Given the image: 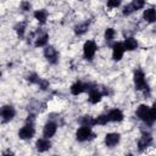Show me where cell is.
Segmentation results:
<instances>
[{
	"mask_svg": "<svg viewBox=\"0 0 156 156\" xmlns=\"http://www.w3.org/2000/svg\"><path fill=\"white\" fill-rule=\"evenodd\" d=\"M133 80H134V85H135L136 90H144L145 94H146V91L149 93V87H147V83L145 79V74L141 69H136L134 72Z\"/></svg>",
	"mask_w": 156,
	"mask_h": 156,
	"instance_id": "1",
	"label": "cell"
},
{
	"mask_svg": "<svg viewBox=\"0 0 156 156\" xmlns=\"http://www.w3.org/2000/svg\"><path fill=\"white\" fill-rule=\"evenodd\" d=\"M96 44L94 40H87L83 45V55H84V58L88 60V61H91L95 56V52H96Z\"/></svg>",
	"mask_w": 156,
	"mask_h": 156,
	"instance_id": "2",
	"label": "cell"
},
{
	"mask_svg": "<svg viewBox=\"0 0 156 156\" xmlns=\"http://www.w3.org/2000/svg\"><path fill=\"white\" fill-rule=\"evenodd\" d=\"M91 138H94V134L91 132V127L82 126L76 132V139L78 141H87V140H90Z\"/></svg>",
	"mask_w": 156,
	"mask_h": 156,
	"instance_id": "3",
	"label": "cell"
},
{
	"mask_svg": "<svg viewBox=\"0 0 156 156\" xmlns=\"http://www.w3.org/2000/svg\"><path fill=\"white\" fill-rule=\"evenodd\" d=\"M34 133H35L34 124L26 123V124L18 130V136H20V139H22V140H28V139H32V138L34 136Z\"/></svg>",
	"mask_w": 156,
	"mask_h": 156,
	"instance_id": "4",
	"label": "cell"
},
{
	"mask_svg": "<svg viewBox=\"0 0 156 156\" xmlns=\"http://www.w3.org/2000/svg\"><path fill=\"white\" fill-rule=\"evenodd\" d=\"M44 56H45V58H46L51 65H56V63L58 62V52H57V50H56L54 46H51V45L45 46V49H44Z\"/></svg>",
	"mask_w": 156,
	"mask_h": 156,
	"instance_id": "5",
	"label": "cell"
},
{
	"mask_svg": "<svg viewBox=\"0 0 156 156\" xmlns=\"http://www.w3.org/2000/svg\"><path fill=\"white\" fill-rule=\"evenodd\" d=\"M15 115H16V111L11 105H5V106L1 107V121H2V123H7L11 119H13Z\"/></svg>",
	"mask_w": 156,
	"mask_h": 156,
	"instance_id": "6",
	"label": "cell"
},
{
	"mask_svg": "<svg viewBox=\"0 0 156 156\" xmlns=\"http://www.w3.org/2000/svg\"><path fill=\"white\" fill-rule=\"evenodd\" d=\"M124 46H123V43H115L112 45V58L115 61H121L123 55H124Z\"/></svg>",
	"mask_w": 156,
	"mask_h": 156,
	"instance_id": "7",
	"label": "cell"
},
{
	"mask_svg": "<svg viewBox=\"0 0 156 156\" xmlns=\"http://www.w3.org/2000/svg\"><path fill=\"white\" fill-rule=\"evenodd\" d=\"M56 130H57V124L55 122L50 121V122H48L44 126V128H43V135H44V138L50 139V138H52L55 135Z\"/></svg>",
	"mask_w": 156,
	"mask_h": 156,
	"instance_id": "8",
	"label": "cell"
},
{
	"mask_svg": "<svg viewBox=\"0 0 156 156\" xmlns=\"http://www.w3.org/2000/svg\"><path fill=\"white\" fill-rule=\"evenodd\" d=\"M121 140V135L118 133H107L105 135V145L107 147H115Z\"/></svg>",
	"mask_w": 156,
	"mask_h": 156,
	"instance_id": "9",
	"label": "cell"
},
{
	"mask_svg": "<svg viewBox=\"0 0 156 156\" xmlns=\"http://www.w3.org/2000/svg\"><path fill=\"white\" fill-rule=\"evenodd\" d=\"M87 88H88V85H87V83H82V82H76V83H73L72 85H71V94L72 95H80L82 93H84V91H87Z\"/></svg>",
	"mask_w": 156,
	"mask_h": 156,
	"instance_id": "10",
	"label": "cell"
},
{
	"mask_svg": "<svg viewBox=\"0 0 156 156\" xmlns=\"http://www.w3.org/2000/svg\"><path fill=\"white\" fill-rule=\"evenodd\" d=\"M102 96H104V93H101L100 90H98V88L95 87V88H93V89L89 90V98L88 99H89V102L90 104H98V102L101 101Z\"/></svg>",
	"mask_w": 156,
	"mask_h": 156,
	"instance_id": "11",
	"label": "cell"
},
{
	"mask_svg": "<svg viewBox=\"0 0 156 156\" xmlns=\"http://www.w3.org/2000/svg\"><path fill=\"white\" fill-rule=\"evenodd\" d=\"M151 143H152V136H151L149 133H143L141 138H140L139 141H138V147H139V150L141 151V150L149 147V146L151 145Z\"/></svg>",
	"mask_w": 156,
	"mask_h": 156,
	"instance_id": "12",
	"label": "cell"
},
{
	"mask_svg": "<svg viewBox=\"0 0 156 156\" xmlns=\"http://www.w3.org/2000/svg\"><path fill=\"white\" fill-rule=\"evenodd\" d=\"M51 147V143L48 138H40L37 140L35 143V149L39 151V152H45L48 151L49 149Z\"/></svg>",
	"mask_w": 156,
	"mask_h": 156,
	"instance_id": "13",
	"label": "cell"
},
{
	"mask_svg": "<svg viewBox=\"0 0 156 156\" xmlns=\"http://www.w3.org/2000/svg\"><path fill=\"white\" fill-rule=\"evenodd\" d=\"M107 117H108V121L110 122H122L123 118H124V115H123V112L121 110L113 108V110L108 111Z\"/></svg>",
	"mask_w": 156,
	"mask_h": 156,
	"instance_id": "14",
	"label": "cell"
},
{
	"mask_svg": "<svg viewBox=\"0 0 156 156\" xmlns=\"http://www.w3.org/2000/svg\"><path fill=\"white\" fill-rule=\"evenodd\" d=\"M149 111H150V107L147 105H139V107L136 108V112L135 113H136L138 118L144 122L146 119L147 115H149Z\"/></svg>",
	"mask_w": 156,
	"mask_h": 156,
	"instance_id": "15",
	"label": "cell"
},
{
	"mask_svg": "<svg viewBox=\"0 0 156 156\" xmlns=\"http://www.w3.org/2000/svg\"><path fill=\"white\" fill-rule=\"evenodd\" d=\"M143 18H144L146 22H150V23L156 22V10H155V9H152V7L144 10Z\"/></svg>",
	"mask_w": 156,
	"mask_h": 156,
	"instance_id": "16",
	"label": "cell"
},
{
	"mask_svg": "<svg viewBox=\"0 0 156 156\" xmlns=\"http://www.w3.org/2000/svg\"><path fill=\"white\" fill-rule=\"evenodd\" d=\"M123 46H124L126 51H133V50H135L138 48V41H136V39L129 37V38H126L124 39Z\"/></svg>",
	"mask_w": 156,
	"mask_h": 156,
	"instance_id": "17",
	"label": "cell"
},
{
	"mask_svg": "<svg viewBox=\"0 0 156 156\" xmlns=\"http://www.w3.org/2000/svg\"><path fill=\"white\" fill-rule=\"evenodd\" d=\"M155 122H156V102H154L152 107H150L149 115H147L146 119L144 121V123L147 124V126H152Z\"/></svg>",
	"mask_w": 156,
	"mask_h": 156,
	"instance_id": "18",
	"label": "cell"
},
{
	"mask_svg": "<svg viewBox=\"0 0 156 156\" xmlns=\"http://www.w3.org/2000/svg\"><path fill=\"white\" fill-rule=\"evenodd\" d=\"M79 124L80 126H87V127H93V126L96 124V119L93 118L89 115H85V116H82L79 118Z\"/></svg>",
	"mask_w": 156,
	"mask_h": 156,
	"instance_id": "19",
	"label": "cell"
},
{
	"mask_svg": "<svg viewBox=\"0 0 156 156\" xmlns=\"http://www.w3.org/2000/svg\"><path fill=\"white\" fill-rule=\"evenodd\" d=\"M48 41H49V34H48V33H43L41 35L37 37V39H35V43H34V46H35V48L46 46Z\"/></svg>",
	"mask_w": 156,
	"mask_h": 156,
	"instance_id": "20",
	"label": "cell"
},
{
	"mask_svg": "<svg viewBox=\"0 0 156 156\" xmlns=\"http://www.w3.org/2000/svg\"><path fill=\"white\" fill-rule=\"evenodd\" d=\"M34 18L40 23V24H44L46 22V18H48V12L46 10H37L34 12Z\"/></svg>",
	"mask_w": 156,
	"mask_h": 156,
	"instance_id": "21",
	"label": "cell"
},
{
	"mask_svg": "<svg viewBox=\"0 0 156 156\" xmlns=\"http://www.w3.org/2000/svg\"><path fill=\"white\" fill-rule=\"evenodd\" d=\"M88 28H89V22H83V23H79L74 27V33L77 35H83L84 33L88 32Z\"/></svg>",
	"mask_w": 156,
	"mask_h": 156,
	"instance_id": "22",
	"label": "cell"
},
{
	"mask_svg": "<svg viewBox=\"0 0 156 156\" xmlns=\"http://www.w3.org/2000/svg\"><path fill=\"white\" fill-rule=\"evenodd\" d=\"M130 5L134 9V11H138V10H140L145 6V0H133L130 2Z\"/></svg>",
	"mask_w": 156,
	"mask_h": 156,
	"instance_id": "23",
	"label": "cell"
},
{
	"mask_svg": "<svg viewBox=\"0 0 156 156\" xmlns=\"http://www.w3.org/2000/svg\"><path fill=\"white\" fill-rule=\"evenodd\" d=\"M116 35V30L113 28H107L105 30V40L106 41H111Z\"/></svg>",
	"mask_w": 156,
	"mask_h": 156,
	"instance_id": "24",
	"label": "cell"
},
{
	"mask_svg": "<svg viewBox=\"0 0 156 156\" xmlns=\"http://www.w3.org/2000/svg\"><path fill=\"white\" fill-rule=\"evenodd\" d=\"M15 30L17 32V35H18L20 38H23L24 30H26V24H24V23H18V24L15 27Z\"/></svg>",
	"mask_w": 156,
	"mask_h": 156,
	"instance_id": "25",
	"label": "cell"
},
{
	"mask_svg": "<svg viewBox=\"0 0 156 156\" xmlns=\"http://www.w3.org/2000/svg\"><path fill=\"white\" fill-rule=\"evenodd\" d=\"M95 119H96V124H100V126H105V124H107V122H110L107 115H100Z\"/></svg>",
	"mask_w": 156,
	"mask_h": 156,
	"instance_id": "26",
	"label": "cell"
},
{
	"mask_svg": "<svg viewBox=\"0 0 156 156\" xmlns=\"http://www.w3.org/2000/svg\"><path fill=\"white\" fill-rule=\"evenodd\" d=\"M27 80H28L29 83H32V84H38V83L40 82V78L38 77V74H37V73H32V74H29V76H28Z\"/></svg>",
	"mask_w": 156,
	"mask_h": 156,
	"instance_id": "27",
	"label": "cell"
},
{
	"mask_svg": "<svg viewBox=\"0 0 156 156\" xmlns=\"http://www.w3.org/2000/svg\"><path fill=\"white\" fill-rule=\"evenodd\" d=\"M122 0H107V7L110 9H116L121 5Z\"/></svg>",
	"mask_w": 156,
	"mask_h": 156,
	"instance_id": "28",
	"label": "cell"
},
{
	"mask_svg": "<svg viewBox=\"0 0 156 156\" xmlns=\"http://www.w3.org/2000/svg\"><path fill=\"white\" fill-rule=\"evenodd\" d=\"M123 16H129V15H132L133 12H134V9L132 7V5L130 4H128V5H126L124 7H123Z\"/></svg>",
	"mask_w": 156,
	"mask_h": 156,
	"instance_id": "29",
	"label": "cell"
},
{
	"mask_svg": "<svg viewBox=\"0 0 156 156\" xmlns=\"http://www.w3.org/2000/svg\"><path fill=\"white\" fill-rule=\"evenodd\" d=\"M38 84H39V88H40L41 90H46V89L49 88V82L45 80V79H40V82H39Z\"/></svg>",
	"mask_w": 156,
	"mask_h": 156,
	"instance_id": "30",
	"label": "cell"
},
{
	"mask_svg": "<svg viewBox=\"0 0 156 156\" xmlns=\"http://www.w3.org/2000/svg\"><path fill=\"white\" fill-rule=\"evenodd\" d=\"M30 7H32V5H30L29 1H22V2H21V9H22L23 11H29Z\"/></svg>",
	"mask_w": 156,
	"mask_h": 156,
	"instance_id": "31",
	"label": "cell"
},
{
	"mask_svg": "<svg viewBox=\"0 0 156 156\" xmlns=\"http://www.w3.org/2000/svg\"><path fill=\"white\" fill-rule=\"evenodd\" d=\"M34 121H35V116H34V115H28V117H27V119H26V123L34 124Z\"/></svg>",
	"mask_w": 156,
	"mask_h": 156,
	"instance_id": "32",
	"label": "cell"
}]
</instances>
